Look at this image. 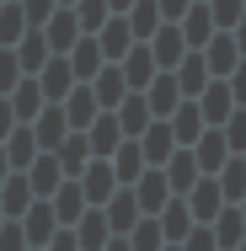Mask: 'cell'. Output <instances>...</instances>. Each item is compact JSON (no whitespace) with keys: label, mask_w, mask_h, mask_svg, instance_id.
<instances>
[{"label":"cell","mask_w":246,"mask_h":251,"mask_svg":"<svg viewBox=\"0 0 246 251\" xmlns=\"http://www.w3.org/2000/svg\"><path fill=\"white\" fill-rule=\"evenodd\" d=\"M193 101H198V112H203V123H209V128H219V123L236 112V97H230V86H225V80H209Z\"/></svg>","instance_id":"3"},{"label":"cell","mask_w":246,"mask_h":251,"mask_svg":"<svg viewBox=\"0 0 246 251\" xmlns=\"http://www.w3.org/2000/svg\"><path fill=\"white\" fill-rule=\"evenodd\" d=\"M161 246H166V235H161L155 214H145V225H134V235H129V251H161Z\"/></svg>","instance_id":"39"},{"label":"cell","mask_w":246,"mask_h":251,"mask_svg":"<svg viewBox=\"0 0 246 251\" xmlns=\"http://www.w3.org/2000/svg\"><path fill=\"white\" fill-rule=\"evenodd\" d=\"M0 225H5V208H0Z\"/></svg>","instance_id":"55"},{"label":"cell","mask_w":246,"mask_h":251,"mask_svg":"<svg viewBox=\"0 0 246 251\" xmlns=\"http://www.w3.org/2000/svg\"><path fill=\"white\" fill-rule=\"evenodd\" d=\"M64 128H70V123H64V107H59V101H49V107L38 112V128H32V139H38L43 150H54V145L64 139Z\"/></svg>","instance_id":"29"},{"label":"cell","mask_w":246,"mask_h":251,"mask_svg":"<svg viewBox=\"0 0 246 251\" xmlns=\"http://www.w3.org/2000/svg\"><path fill=\"white\" fill-rule=\"evenodd\" d=\"M32 182H27V171H16V176H5L0 182V208H5V219H22L27 208H32Z\"/></svg>","instance_id":"16"},{"label":"cell","mask_w":246,"mask_h":251,"mask_svg":"<svg viewBox=\"0 0 246 251\" xmlns=\"http://www.w3.org/2000/svg\"><path fill=\"white\" fill-rule=\"evenodd\" d=\"M145 101H150V112H155V118H171V112H177V101H182L177 75H171V70H161V75L145 86Z\"/></svg>","instance_id":"14"},{"label":"cell","mask_w":246,"mask_h":251,"mask_svg":"<svg viewBox=\"0 0 246 251\" xmlns=\"http://www.w3.org/2000/svg\"><path fill=\"white\" fill-rule=\"evenodd\" d=\"M166 182H171L177 193H188V187L198 182V160H193L188 145H177V150H171V160H166Z\"/></svg>","instance_id":"28"},{"label":"cell","mask_w":246,"mask_h":251,"mask_svg":"<svg viewBox=\"0 0 246 251\" xmlns=\"http://www.w3.org/2000/svg\"><path fill=\"white\" fill-rule=\"evenodd\" d=\"M102 214H107V225H112L118 235L139 225V203H134V193H112V198H107V208H102Z\"/></svg>","instance_id":"32"},{"label":"cell","mask_w":246,"mask_h":251,"mask_svg":"<svg viewBox=\"0 0 246 251\" xmlns=\"http://www.w3.org/2000/svg\"><path fill=\"white\" fill-rule=\"evenodd\" d=\"M241 160H246V155H241Z\"/></svg>","instance_id":"59"},{"label":"cell","mask_w":246,"mask_h":251,"mask_svg":"<svg viewBox=\"0 0 246 251\" xmlns=\"http://www.w3.org/2000/svg\"><path fill=\"white\" fill-rule=\"evenodd\" d=\"M182 251H219V241H214V230H188Z\"/></svg>","instance_id":"44"},{"label":"cell","mask_w":246,"mask_h":251,"mask_svg":"<svg viewBox=\"0 0 246 251\" xmlns=\"http://www.w3.org/2000/svg\"><path fill=\"white\" fill-rule=\"evenodd\" d=\"M236 251H246V235H241V246H236Z\"/></svg>","instance_id":"54"},{"label":"cell","mask_w":246,"mask_h":251,"mask_svg":"<svg viewBox=\"0 0 246 251\" xmlns=\"http://www.w3.org/2000/svg\"><path fill=\"white\" fill-rule=\"evenodd\" d=\"M177 27H182V38H188V49H203V43H209V38H214V32H219V27H214V16H209V5H203V0H193V5H188V11H182V16H177Z\"/></svg>","instance_id":"13"},{"label":"cell","mask_w":246,"mask_h":251,"mask_svg":"<svg viewBox=\"0 0 246 251\" xmlns=\"http://www.w3.org/2000/svg\"><path fill=\"white\" fill-rule=\"evenodd\" d=\"M22 5V16H27V27H43L54 11H59V0H16Z\"/></svg>","instance_id":"42"},{"label":"cell","mask_w":246,"mask_h":251,"mask_svg":"<svg viewBox=\"0 0 246 251\" xmlns=\"http://www.w3.org/2000/svg\"><path fill=\"white\" fill-rule=\"evenodd\" d=\"M107 160H112V176H118V182H139V171H145V155H139V145H134V139H123Z\"/></svg>","instance_id":"31"},{"label":"cell","mask_w":246,"mask_h":251,"mask_svg":"<svg viewBox=\"0 0 246 251\" xmlns=\"http://www.w3.org/2000/svg\"><path fill=\"white\" fill-rule=\"evenodd\" d=\"M38 86H43V101H64V97H70V86H81V80H75L70 59H64V53H54L49 64L38 70Z\"/></svg>","instance_id":"5"},{"label":"cell","mask_w":246,"mask_h":251,"mask_svg":"<svg viewBox=\"0 0 246 251\" xmlns=\"http://www.w3.org/2000/svg\"><path fill=\"white\" fill-rule=\"evenodd\" d=\"M171 75H177V86H182V101H193L198 91H203V86L214 80V75H209V64H203V53H198V49H188V53H182V64H177Z\"/></svg>","instance_id":"15"},{"label":"cell","mask_w":246,"mask_h":251,"mask_svg":"<svg viewBox=\"0 0 246 251\" xmlns=\"http://www.w3.org/2000/svg\"><path fill=\"white\" fill-rule=\"evenodd\" d=\"M188 230H193V208H188V203H166V225H161V235H166V241H182Z\"/></svg>","instance_id":"38"},{"label":"cell","mask_w":246,"mask_h":251,"mask_svg":"<svg viewBox=\"0 0 246 251\" xmlns=\"http://www.w3.org/2000/svg\"><path fill=\"white\" fill-rule=\"evenodd\" d=\"M27 246H49L54 230H59V219H54V203L49 198H32V208H27Z\"/></svg>","instance_id":"17"},{"label":"cell","mask_w":246,"mask_h":251,"mask_svg":"<svg viewBox=\"0 0 246 251\" xmlns=\"http://www.w3.org/2000/svg\"><path fill=\"white\" fill-rule=\"evenodd\" d=\"M91 38H97V49H102V59H107V64H118L123 53L134 49V32H129V22H123V16H107Z\"/></svg>","instance_id":"4"},{"label":"cell","mask_w":246,"mask_h":251,"mask_svg":"<svg viewBox=\"0 0 246 251\" xmlns=\"http://www.w3.org/2000/svg\"><path fill=\"white\" fill-rule=\"evenodd\" d=\"M107 230H112L107 214H102V208H86V214H81V230H75L81 251H102V246H107Z\"/></svg>","instance_id":"30"},{"label":"cell","mask_w":246,"mask_h":251,"mask_svg":"<svg viewBox=\"0 0 246 251\" xmlns=\"http://www.w3.org/2000/svg\"><path fill=\"white\" fill-rule=\"evenodd\" d=\"M70 11H75V22H81V32H97L102 22L112 16V5H107V0H75Z\"/></svg>","instance_id":"37"},{"label":"cell","mask_w":246,"mask_h":251,"mask_svg":"<svg viewBox=\"0 0 246 251\" xmlns=\"http://www.w3.org/2000/svg\"><path fill=\"white\" fill-rule=\"evenodd\" d=\"M86 145H91V155H102V160H107V155H112L118 145H123V128H118V112H97V118L86 123Z\"/></svg>","instance_id":"12"},{"label":"cell","mask_w":246,"mask_h":251,"mask_svg":"<svg viewBox=\"0 0 246 251\" xmlns=\"http://www.w3.org/2000/svg\"><path fill=\"white\" fill-rule=\"evenodd\" d=\"M188 208H193V219H203V225H209V219H214V214L225 208V193H219V182L209 176L203 187H193V198H188Z\"/></svg>","instance_id":"34"},{"label":"cell","mask_w":246,"mask_h":251,"mask_svg":"<svg viewBox=\"0 0 246 251\" xmlns=\"http://www.w3.org/2000/svg\"><path fill=\"white\" fill-rule=\"evenodd\" d=\"M27 182H32V193H38V198H49L54 187L64 182V171H59V160H54V155H38V160L27 166Z\"/></svg>","instance_id":"33"},{"label":"cell","mask_w":246,"mask_h":251,"mask_svg":"<svg viewBox=\"0 0 246 251\" xmlns=\"http://www.w3.org/2000/svg\"><path fill=\"white\" fill-rule=\"evenodd\" d=\"M112 187H118V176H112V160L91 155V166H86V176H81V193H86V203H91V208H102V203L112 198Z\"/></svg>","instance_id":"7"},{"label":"cell","mask_w":246,"mask_h":251,"mask_svg":"<svg viewBox=\"0 0 246 251\" xmlns=\"http://www.w3.org/2000/svg\"><path fill=\"white\" fill-rule=\"evenodd\" d=\"M166 251H182V246H166Z\"/></svg>","instance_id":"57"},{"label":"cell","mask_w":246,"mask_h":251,"mask_svg":"<svg viewBox=\"0 0 246 251\" xmlns=\"http://www.w3.org/2000/svg\"><path fill=\"white\" fill-rule=\"evenodd\" d=\"M177 150V134H171V123H150L145 134H139V155H145V166H161V160H171Z\"/></svg>","instance_id":"18"},{"label":"cell","mask_w":246,"mask_h":251,"mask_svg":"<svg viewBox=\"0 0 246 251\" xmlns=\"http://www.w3.org/2000/svg\"><path fill=\"white\" fill-rule=\"evenodd\" d=\"M38 32L49 38V49H54V53H70V49H75V38H81V22H75V11H70V5H59L49 22L38 27Z\"/></svg>","instance_id":"8"},{"label":"cell","mask_w":246,"mask_h":251,"mask_svg":"<svg viewBox=\"0 0 246 251\" xmlns=\"http://www.w3.org/2000/svg\"><path fill=\"white\" fill-rule=\"evenodd\" d=\"M86 86H91V97H97V107H102V112H112L118 101L129 97V80H123V70H118V64H102V70L86 80Z\"/></svg>","instance_id":"6"},{"label":"cell","mask_w":246,"mask_h":251,"mask_svg":"<svg viewBox=\"0 0 246 251\" xmlns=\"http://www.w3.org/2000/svg\"><path fill=\"white\" fill-rule=\"evenodd\" d=\"M166 193H171L166 171H139V187H134V203H139V214H161V208H166Z\"/></svg>","instance_id":"19"},{"label":"cell","mask_w":246,"mask_h":251,"mask_svg":"<svg viewBox=\"0 0 246 251\" xmlns=\"http://www.w3.org/2000/svg\"><path fill=\"white\" fill-rule=\"evenodd\" d=\"M219 134H225V145H230V150H246V107H236V112L219 123Z\"/></svg>","instance_id":"41"},{"label":"cell","mask_w":246,"mask_h":251,"mask_svg":"<svg viewBox=\"0 0 246 251\" xmlns=\"http://www.w3.org/2000/svg\"><path fill=\"white\" fill-rule=\"evenodd\" d=\"M219 193H225V203L246 198V160H225L219 166Z\"/></svg>","instance_id":"35"},{"label":"cell","mask_w":246,"mask_h":251,"mask_svg":"<svg viewBox=\"0 0 246 251\" xmlns=\"http://www.w3.org/2000/svg\"><path fill=\"white\" fill-rule=\"evenodd\" d=\"M59 107H64V123H70V128H86V123H91V118L102 112V107H97V97H91V86H86V80H81V86H70V97L59 101Z\"/></svg>","instance_id":"20"},{"label":"cell","mask_w":246,"mask_h":251,"mask_svg":"<svg viewBox=\"0 0 246 251\" xmlns=\"http://www.w3.org/2000/svg\"><path fill=\"white\" fill-rule=\"evenodd\" d=\"M64 59H70V70H75V80H91V75H97L102 64H107V59H102V49H97V38H91V32H81V38H75V49L64 53Z\"/></svg>","instance_id":"23"},{"label":"cell","mask_w":246,"mask_h":251,"mask_svg":"<svg viewBox=\"0 0 246 251\" xmlns=\"http://www.w3.org/2000/svg\"><path fill=\"white\" fill-rule=\"evenodd\" d=\"M188 150H193L198 171H209V176H214V171H219V166L230 160V145H225V134H219V128H203V134H198Z\"/></svg>","instance_id":"10"},{"label":"cell","mask_w":246,"mask_h":251,"mask_svg":"<svg viewBox=\"0 0 246 251\" xmlns=\"http://www.w3.org/2000/svg\"><path fill=\"white\" fill-rule=\"evenodd\" d=\"M11 128H16V112H11V101L0 97V139H5V134H11Z\"/></svg>","instance_id":"48"},{"label":"cell","mask_w":246,"mask_h":251,"mask_svg":"<svg viewBox=\"0 0 246 251\" xmlns=\"http://www.w3.org/2000/svg\"><path fill=\"white\" fill-rule=\"evenodd\" d=\"M22 32H27V16H22L16 0H5V5H0V49H11Z\"/></svg>","instance_id":"36"},{"label":"cell","mask_w":246,"mask_h":251,"mask_svg":"<svg viewBox=\"0 0 246 251\" xmlns=\"http://www.w3.org/2000/svg\"><path fill=\"white\" fill-rule=\"evenodd\" d=\"M123 22H129V32H134V43H145V38H155V27H161V5H155V0H134V5L123 11Z\"/></svg>","instance_id":"27"},{"label":"cell","mask_w":246,"mask_h":251,"mask_svg":"<svg viewBox=\"0 0 246 251\" xmlns=\"http://www.w3.org/2000/svg\"><path fill=\"white\" fill-rule=\"evenodd\" d=\"M0 5H5V0H0Z\"/></svg>","instance_id":"58"},{"label":"cell","mask_w":246,"mask_h":251,"mask_svg":"<svg viewBox=\"0 0 246 251\" xmlns=\"http://www.w3.org/2000/svg\"><path fill=\"white\" fill-rule=\"evenodd\" d=\"M107 5H112V16H123V11L134 5V0H107Z\"/></svg>","instance_id":"50"},{"label":"cell","mask_w":246,"mask_h":251,"mask_svg":"<svg viewBox=\"0 0 246 251\" xmlns=\"http://www.w3.org/2000/svg\"><path fill=\"white\" fill-rule=\"evenodd\" d=\"M155 5H161V22H177V16H182L193 0H155Z\"/></svg>","instance_id":"47"},{"label":"cell","mask_w":246,"mask_h":251,"mask_svg":"<svg viewBox=\"0 0 246 251\" xmlns=\"http://www.w3.org/2000/svg\"><path fill=\"white\" fill-rule=\"evenodd\" d=\"M112 112H118V128H123V139H139V134L150 128V118H155V112H150V101H145V91H129V97L112 107Z\"/></svg>","instance_id":"9"},{"label":"cell","mask_w":246,"mask_h":251,"mask_svg":"<svg viewBox=\"0 0 246 251\" xmlns=\"http://www.w3.org/2000/svg\"><path fill=\"white\" fill-rule=\"evenodd\" d=\"M5 101H11V112H16V123H32V118L43 112V86H38V80H16Z\"/></svg>","instance_id":"24"},{"label":"cell","mask_w":246,"mask_h":251,"mask_svg":"<svg viewBox=\"0 0 246 251\" xmlns=\"http://www.w3.org/2000/svg\"><path fill=\"white\" fill-rule=\"evenodd\" d=\"M198 53H203V64H209V75H214V80H225V75L241 64V49H236V38H230V32H214Z\"/></svg>","instance_id":"2"},{"label":"cell","mask_w":246,"mask_h":251,"mask_svg":"<svg viewBox=\"0 0 246 251\" xmlns=\"http://www.w3.org/2000/svg\"><path fill=\"white\" fill-rule=\"evenodd\" d=\"M5 176H11V160H5V150H0V182H5Z\"/></svg>","instance_id":"51"},{"label":"cell","mask_w":246,"mask_h":251,"mask_svg":"<svg viewBox=\"0 0 246 251\" xmlns=\"http://www.w3.org/2000/svg\"><path fill=\"white\" fill-rule=\"evenodd\" d=\"M230 38H236V49H241V59H246V11H241V22L230 27Z\"/></svg>","instance_id":"49"},{"label":"cell","mask_w":246,"mask_h":251,"mask_svg":"<svg viewBox=\"0 0 246 251\" xmlns=\"http://www.w3.org/2000/svg\"><path fill=\"white\" fill-rule=\"evenodd\" d=\"M118 70H123L129 91H145L150 80H155V53H150V43H134V49L118 59Z\"/></svg>","instance_id":"11"},{"label":"cell","mask_w":246,"mask_h":251,"mask_svg":"<svg viewBox=\"0 0 246 251\" xmlns=\"http://www.w3.org/2000/svg\"><path fill=\"white\" fill-rule=\"evenodd\" d=\"M49 203H54V219L59 225H75L81 214H86V193H81V182H59L49 193Z\"/></svg>","instance_id":"21"},{"label":"cell","mask_w":246,"mask_h":251,"mask_svg":"<svg viewBox=\"0 0 246 251\" xmlns=\"http://www.w3.org/2000/svg\"><path fill=\"white\" fill-rule=\"evenodd\" d=\"M225 86H230V97H236V107H246V59L225 75Z\"/></svg>","instance_id":"45"},{"label":"cell","mask_w":246,"mask_h":251,"mask_svg":"<svg viewBox=\"0 0 246 251\" xmlns=\"http://www.w3.org/2000/svg\"><path fill=\"white\" fill-rule=\"evenodd\" d=\"M0 150H5V160H11V171H27V166L38 160V139H32V128H11Z\"/></svg>","instance_id":"25"},{"label":"cell","mask_w":246,"mask_h":251,"mask_svg":"<svg viewBox=\"0 0 246 251\" xmlns=\"http://www.w3.org/2000/svg\"><path fill=\"white\" fill-rule=\"evenodd\" d=\"M166 123H171V134H177V145H193L198 134L209 128V123H203V112H198V101H177V112H171Z\"/></svg>","instance_id":"26"},{"label":"cell","mask_w":246,"mask_h":251,"mask_svg":"<svg viewBox=\"0 0 246 251\" xmlns=\"http://www.w3.org/2000/svg\"><path fill=\"white\" fill-rule=\"evenodd\" d=\"M49 251H81V241H75V230H54Z\"/></svg>","instance_id":"46"},{"label":"cell","mask_w":246,"mask_h":251,"mask_svg":"<svg viewBox=\"0 0 246 251\" xmlns=\"http://www.w3.org/2000/svg\"><path fill=\"white\" fill-rule=\"evenodd\" d=\"M150 53H155V70H177L182 64V53H188V38H182V27L177 22H161L155 27V38H145Z\"/></svg>","instance_id":"1"},{"label":"cell","mask_w":246,"mask_h":251,"mask_svg":"<svg viewBox=\"0 0 246 251\" xmlns=\"http://www.w3.org/2000/svg\"><path fill=\"white\" fill-rule=\"evenodd\" d=\"M236 208H241V219H246V198H241V203H236Z\"/></svg>","instance_id":"53"},{"label":"cell","mask_w":246,"mask_h":251,"mask_svg":"<svg viewBox=\"0 0 246 251\" xmlns=\"http://www.w3.org/2000/svg\"><path fill=\"white\" fill-rule=\"evenodd\" d=\"M59 5H75V0H59Z\"/></svg>","instance_id":"56"},{"label":"cell","mask_w":246,"mask_h":251,"mask_svg":"<svg viewBox=\"0 0 246 251\" xmlns=\"http://www.w3.org/2000/svg\"><path fill=\"white\" fill-rule=\"evenodd\" d=\"M203 5H209V16H214L219 32H230V27L241 22V11H246V0H203Z\"/></svg>","instance_id":"40"},{"label":"cell","mask_w":246,"mask_h":251,"mask_svg":"<svg viewBox=\"0 0 246 251\" xmlns=\"http://www.w3.org/2000/svg\"><path fill=\"white\" fill-rule=\"evenodd\" d=\"M11 53H16V64H22V70H43V64H49V59H54L49 38H43L38 27H32V32H22V38L11 43Z\"/></svg>","instance_id":"22"},{"label":"cell","mask_w":246,"mask_h":251,"mask_svg":"<svg viewBox=\"0 0 246 251\" xmlns=\"http://www.w3.org/2000/svg\"><path fill=\"white\" fill-rule=\"evenodd\" d=\"M102 251H129V241H107V246H102Z\"/></svg>","instance_id":"52"},{"label":"cell","mask_w":246,"mask_h":251,"mask_svg":"<svg viewBox=\"0 0 246 251\" xmlns=\"http://www.w3.org/2000/svg\"><path fill=\"white\" fill-rule=\"evenodd\" d=\"M0 251H27V230H22L16 219H5V225H0Z\"/></svg>","instance_id":"43"}]
</instances>
